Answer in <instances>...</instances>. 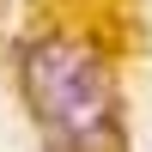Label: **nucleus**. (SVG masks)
Here are the masks:
<instances>
[{"mask_svg": "<svg viewBox=\"0 0 152 152\" xmlns=\"http://www.w3.org/2000/svg\"><path fill=\"white\" fill-rule=\"evenodd\" d=\"M18 85L49 152H122V104L104 49L79 31H37L18 49Z\"/></svg>", "mask_w": 152, "mask_h": 152, "instance_id": "obj_1", "label": "nucleus"}]
</instances>
